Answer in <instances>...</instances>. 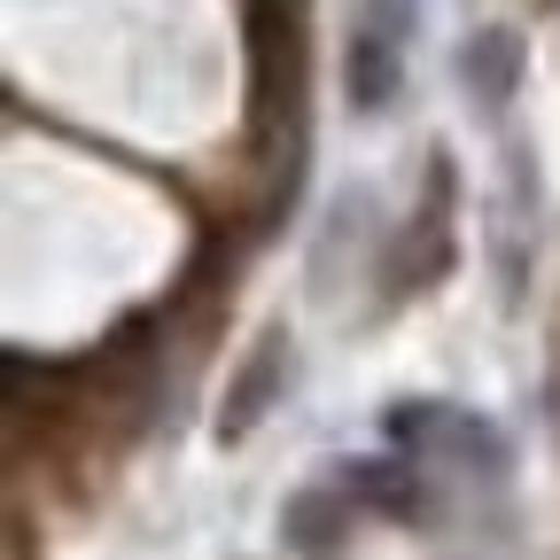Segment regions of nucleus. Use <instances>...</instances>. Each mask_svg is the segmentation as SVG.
I'll return each instance as SVG.
<instances>
[{"mask_svg": "<svg viewBox=\"0 0 560 560\" xmlns=\"http://www.w3.org/2000/svg\"><path fill=\"white\" fill-rule=\"evenodd\" d=\"M397 55H405V39H389L382 24H350V55H342V94H350V109L359 117H374V109H389V94H397Z\"/></svg>", "mask_w": 560, "mask_h": 560, "instance_id": "obj_4", "label": "nucleus"}, {"mask_svg": "<svg viewBox=\"0 0 560 560\" xmlns=\"http://www.w3.org/2000/svg\"><path fill=\"white\" fill-rule=\"evenodd\" d=\"M452 272V164H429V202H420V226L405 234V265H397V296H420Z\"/></svg>", "mask_w": 560, "mask_h": 560, "instance_id": "obj_2", "label": "nucleus"}, {"mask_svg": "<svg viewBox=\"0 0 560 560\" xmlns=\"http://www.w3.org/2000/svg\"><path fill=\"white\" fill-rule=\"evenodd\" d=\"M545 397H552V420H560V335H552V389Z\"/></svg>", "mask_w": 560, "mask_h": 560, "instance_id": "obj_7", "label": "nucleus"}, {"mask_svg": "<svg viewBox=\"0 0 560 560\" xmlns=\"http://www.w3.org/2000/svg\"><path fill=\"white\" fill-rule=\"evenodd\" d=\"M289 374H296V342H289V327H265V335L242 350V366H234L219 412H210V436H219V444H249L257 420L280 405V389H289Z\"/></svg>", "mask_w": 560, "mask_h": 560, "instance_id": "obj_1", "label": "nucleus"}, {"mask_svg": "<svg viewBox=\"0 0 560 560\" xmlns=\"http://www.w3.org/2000/svg\"><path fill=\"white\" fill-rule=\"evenodd\" d=\"M366 24H382L389 39H405L412 32V0H366Z\"/></svg>", "mask_w": 560, "mask_h": 560, "instance_id": "obj_6", "label": "nucleus"}, {"mask_svg": "<svg viewBox=\"0 0 560 560\" xmlns=\"http://www.w3.org/2000/svg\"><path fill=\"white\" fill-rule=\"evenodd\" d=\"M342 529H350V506L335 490H304V499H289V514H280V537H289L304 560H335Z\"/></svg>", "mask_w": 560, "mask_h": 560, "instance_id": "obj_5", "label": "nucleus"}, {"mask_svg": "<svg viewBox=\"0 0 560 560\" xmlns=\"http://www.w3.org/2000/svg\"><path fill=\"white\" fill-rule=\"evenodd\" d=\"M459 86L475 94V109H506L514 86H522V32L482 24V32L459 47Z\"/></svg>", "mask_w": 560, "mask_h": 560, "instance_id": "obj_3", "label": "nucleus"}]
</instances>
